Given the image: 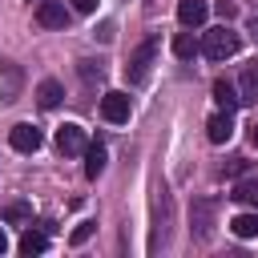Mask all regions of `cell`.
<instances>
[{
  "label": "cell",
  "instance_id": "1",
  "mask_svg": "<svg viewBox=\"0 0 258 258\" xmlns=\"http://www.w3.org/2000/svg\"><path fill=\"white\" fill-rule=\"evenodd\" d=\"M238 32L234 28H210V32H202V56H210V60H230L234 52H238Z\"/></svg>",
  "mask_w": 258,
  "mask_h": 258
},
{
  "label": "cell",
  "instance_id": "2",
  "mask_svg": "<svg viewBox=\"0 0 258 258\" xmlns=\"http://www.w3.org/2000/svg\"><path fill=\"white\" fill-rule=\"evenodd\" d=\"M153 56H157V40L149 36V40H145V44H137V52L129 56V69H125V73H129V81H133V85H141V81L149 77V69H153Z\"/></svg>",
  "mask_w": 258,
  "mask_h": 258
},
{
  "label": "cell",
  "instance_id": "3",
  "mask_svg": "<svg viewBox=\"0 0 258 258\" xmlns=\"http://www.w3.org/2000/svg\"><path fill=\"white\" fill-rule=\"evenodd\" d=\"M101 117H105V121H113V125L129 121V93H121V89H109V93L101 97Z\"/></svg>",
  "mask_w": 258,
  "mask_h": 258
},
{
  "label": "cell",
  "instance_id": "4",
  "mask_svg": "<svg viewBox=\"0 0 258 258\" xmlns=\"http://www.w3.org/2000/svg\"><path fill=\"white\" fill-rule=\"evenodd\" d=\"M8 141H12V149H16V153H36L44 137H40V129H36V125H12V129H8Z\"/></svg>",
  "mask_w": 258,
  "mask_h": 258
},
{
  "label": "cell",
  "instance_id": "5",
  "mask_svg": "<svg viewBox=\"0 0 258 258\" xmlns=\"http://www.w3.org/2000/svg\"><path fill=\"white\" fill-rule=\"evenodd\" d=\"M36 24H44V28H64V24H69V8H64L60 0H40V4H36Z\"/></svg>",
  "mask_w": 258,
  "mask_h": 258
},
{
  "label": "cell",
  "instance_id": "6",
  "mask_svg": "<svg viewBox=\"0 0 258 258\" xmlns=\"http://www.w3.org/2000/svg\"><path fill=\"white\" fill-rule=\"evenodd\" d=\"M206 137L214 141V145H226L230 137H234V113H226V109H218L210 121H206Z\"/></svg>",
  "mask_w": 258,
  "mask_h": 258
},
{
  "label": "cell",
  "instance_id": "7",
  "mask_svg": "<svg viewBox=\"0 0 258 258\" xmlns=\"http://www.w3.org/2000/svg\"><path fill=\"white\" fill-rule=\"evenodd\" d=\"M85 145H89V141H85V129H81V125L69 121V125L56 129V149H60V153L73 157V153H85Z\"/></svg>",
  "mask_w": 258,
  "mask_h": 258
},
{
  "label": "cell",
  "instance_id": "8",
  "mask_svg": "<svg viewBox=\"0 0 258 258\" xmlns=\"http://www.w3.org/2000/svg\"><path fill=\"white\" fill-rule=\"evenodd\" d=\"M214 210H218L214 198L194 202V234H198V238H210V234H214Z\"/></svg>",
  "mask_w": 258,
  "mask_h": 258
},
{
  "label": "cell",
  "instance_id": "9",
  "mask_svg": "<svg viewBox=\"0 0 258 258\" xmlns=\"http://www.w3.org/2000/svg\"><path fill=\"white\" fill-rule=\"evenodd\" d=\"M206 16H210V4H206V0H181V4H177V20H181V28H202Z\"/></svg>",
  "mask_w": 258,
  "mask_h": 258
},
{
  "label": "cell",
  "instance_id": "10",
  "mask_svg": "<svg viewBox=\"0 0 258 258\" xmlns=\"http://www.w3.org/2000/svg\"><path fill=\"white\" fill-rule=\"evenodd\" d=\"M214 101H218V109H226V113H234L238 105H242V97H238V89L226 81V77H218L214 81Z\"/></svg>",
  "mask_w": 258,
  "mask_h": 258
},
{
  "label": "cell",
  "instance_id": "11",
  "mask_svg": "<svg viewBox=\"0 0 258 258\" xmlns=\"http://www.w3.org/2000/svg\"><path fill=\"white\" fill-rule=\"evenodd\" d=\"M105 161H109V153H105V145H85V177H101L105 173Z\"/></svg>",
  "mask_w": 258,
  "mask_h": 258
},
{
  "label": "cell",
  "instance_id": "12",
  "mask_svg": "<svg viewBox=\"0 0 258 258\" xmlns=\"http://www.w3.org/2000/svg\"><path fill=\"white\" fill-rule=\"evenodd\" d=\"M198 52H202V40H198V36H194L189 28L173 36V56H181V60H194Z\"/></svg>",
  "mask_w": 258,
  "mask_h": 258
},
{
  "label": "cell",
  "instance_id": "13",
  "mask_svg": "<svg viewBox=\"0 0 258 258\" xmlns=\"http://www.w3.org/2000/svg\"><path fill=\"white\" fill-rule=\"evenodd\" d=\"M48 250V230H24L20 234V254H44Z\"/></svg>",
  "mask_w": 258,
  "mask_h": 258
},
{
  "label": "cell",
  "instance_id": "14",
  "mask_svg": "<svg viewBox=\"0 0 258 258\" xmlns=\"http://www.w3.org/2000/svg\"><path fill=\"white\" fill-rule=\"evenodd\" d=\"M234 202H242V206H258V173H250V177H242L238 185H234V194H230Z\"/></svg>",
  "mask_w": 258,
  "mask_h": 258
},
{
  "label": "cell",
  "instance_id": "15",
  "mask_svg": "<svg viewBox=\"0 0 258 258\" xmlns=\"http://www.w3.org/2000/svg\"><path fill=\"white\" fill-rule=\"evenodd\" d=\"M60 97H64L60 81H40V89H36V101H40V109H56V105H60Z\"/></svg>",
  "mask_w": 258,
  "mask_h": 258
},
{
  "label": "cell",
  "instance_id": "16",
  "mask_svg": "<svg viewBox=\"0 0 258 258\" xmlns=\"http://www.w3.org/2000/svg\"><path fill=\"white\" fill-rule=\"evenodd\" d=\"M16 89H20V69H16V64H4V85H0V101H16Z\"/></svg>",
  "mask_w": 258,
  "mask_h": 258
},
{
  "label": "cell",
  "instance_id": "17",
  "mask_svg": "<svg viewBox=\"0 0 258 258\" xmlns=\"http://www.w3.org/2000/svg\"><path fill=\"white\" fill-rule=\"evenodd\" d=\"M230 230H234L238 238H258V214H238V218L230 222Z\"/></svg>",
  "mask_w": 258,
  "mask_h": 258
},
{
  "label": "cell",
  "instance_id": "18",
  "mask_svg": "<svg viewBox=\"0 0 258 258\" xmlns=\"http://www.w3.org/2000/svg\"><path fill=\"white\" fill-rule=\"evenodd\" d=\"M77 73L93 85V81H101V77H105V64H101V60H77Z\"/></svg>",
  "mask_w": 258,
  "mask_h": 258
},
{
  "label": "cell",
  "instance_id": "19",
  "mask_svg": "<svg viewBox=\"0 0 258 258\" xmlns=\"http://www.w3.org/2000/svg\"><path fill=\"white\" fill-rule=\"evenodd\" d=\"M93 230H97V222H77V230L69 234V242H73V246H81V242H89V238H93Z\"/></svg>",
  "mask_w": 258,
  "mask_h": 258
},
{
  "label": "cell",
  "instance_id": "20",
  "mask_svg": "<svg viewBox=\"0 0 258 258\" xmlns=\"http://www.w3.org/2000/svg\"><path fill=\"white\" fill-rule=\"evenodd\" d=\"M4 218H8V222H24V218H28V206H24V202H12V206L4 210Z\"/></svg>",
  "mask_w": 258,
  "mask_h": 258
},
{
  "label": "cell",
  "instance_id": "21",
  "mask_svg": "<svg viewBox=\"0 0 258 258\" xmlns=\"http://www.w3.org/2000/svg\"><path fill=\"white\" fill-rule=\"evenodd\" d=\"M77 12H97V0H73Z\"/></svg>",
  "mask_w": 258,
  "mask_h": 258
},
{
  "label": "cell",
  "instance_id": "22",
  "mask_svg": "<svg viewBox=\"0 0 258 258\" xmlns=\"http://www.w3.org/2000/svg\"><path fill=\"white\" fill-rule=\"evenodd\" d=\"M8 250V238H4V226H0V254Z\"/></svg>",
  "mask_w": 258,
  "mask_h": 258
},
{
  "label": "cell",
  "instance_id": "23",
  "mask_svg": "<svg viewBox=\"0 0 258 258\" xmlns=\"http://www.w3.org/2000/svg\"><path fill=\"white\" fill-rule=\"evenodd\" d=\"M254 145H258V125H254Z\"/></svg>",
  "mask_w": 258,
  "mask_h": 258
}]
</instances>
